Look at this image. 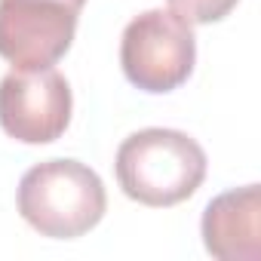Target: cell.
<instances>
[{
	"mask_svg": "<svg viewBox=\"0 0 261 261\" xmlns=\"http://www.w3.org/2000/svg\"><path fill=\"white\" fill-rule=\"evenodd\" d=\"M117 181L129 200L151 209L178 206L206 178V151L178 129H139L117 148Z\"/></svg>",
	"mask_w": 261,
	"mask_h": 261,
	"instance_id": "obj_1",
	"label": "cell"
},
{
	"mask_svg": "<svg viewBox=\"0 0 261 261\" xmlns=\"http://www.w3.org/2000/svg\"><path fill=\"white\" fill-rule=\"evenodd\" d=\"M22 218L53 240H74L89 233L108 209L101 178L77 160H46L31 166L16 194Z\"/></svg>",
	"mask_w": 261,
	"mask_h": 261,
	"instance_id": "obj_2",
	"label": "cell"
},
{
	"mask_svg": "<svg viewBox=\"0 0 261 261\" xmlns=\"http://www.w3.org/2000/svg\"><path fill=\"white\" fill-rule=\"evenodd\" d=\"M197 62L191 25L172 10H148L123 28L120 65L136 89L163 95L178 89Z\"/></svg>",
	"mask_w": 261,
	"mask_h": 261,
	"instance_id": "obj_3",
	"label": "cell"
},
{
	"mask_svg": "<svg viewBox=\"0 0 261 261\" xmlns=\"http://www.w3.org/2000/svg\"><path fill=\"white\" fill-rule=\"evenodd\" d=\"M86 0H0V59L16 71L53 68L74 43Z\"/></svg>",
	"mask_w": 261,
	"mask_h": 261,
	"instance_id": "obj_4",
	"label": "cell"
},
{
	"mask_svg": "<svg viewBox=\"0 0 261 261\" xmlns=\"http://www.w3.org/2000/svg\"><path fill=\"white\" fill-rule=\"evenodd\" d=\"M71 86L56 68L10 71L0 80V126L22 145H49L71 123Z\"/></svg>",
	"mask_w": 261,
	"mask_h": 261,
	"instance_id": "obj_5",
	"label": "cell"
},
{
	"mask_svg": "<svg viewBox=\"0 0 261 261\" xmlns=\"http://www.w3.org/2000/svg\"><path fill=\"white\" fill-rule=\"evenodd\" d=\"M203 246L218 261L261 258V191L258 185L218 194L203 212Z\"/></svg>",
	"mask_w": 261,
	"mask_h": 261,
	"instance_id": "obj_6",
	"label": "cell"
},
{
	"mask_svg": "<svg viewBox=\"0 0 261 261\" xmlns=\"http://www.w3.org/2000/svg\"><path fill=\"white\" fill-rule=\"evenodd\" d=\"M237 4L240 0H169V10L188 25H212L221 22Z\"/></svg>",
	"mask_w": 261,
	"mask_h": 261,
	"instance_id": "obj_7",
	"label": "cell"
}]
</instances>
